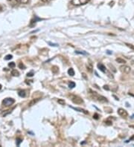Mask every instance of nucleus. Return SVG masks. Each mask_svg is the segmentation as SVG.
<instances>
[{"label": "nucleus", "mask_w": 134, "mask_h": 147, "mask_svg": "<svg viewBox=\"0 0 134 147\" xmlns=\"http://www.w3.org/2000/svg\"><path fill=\"white\" fill-rule=\"evenodd\" d=\"M89 92H90L91 97L93 99V100H95L98 101V102H108V100H107L106 97H104V96H101V95L98 94L97 92H93V91H92L91 89H89Z\"/></svg>", "instance_id": "obj_1"}, {"label": "nucleus", "mask_w": 134, "mask_h": 147, "mask_svg": "<svg viewBox=\"0 0 134 147\" xmlns=\"http://www.w3.org/2000/svg\"><path fill=\"white\" fill-rule=\"evenodd\" d=\"M70 100H71L72 102L75 103V104H82L84 102V100L81 97H80L79 96L75 94H69V95Z\"/></svg>", "instance_id": "obj_2"}, {"label": "nucleus", "mask_w": 134, "mask_h": 147, "mask_svg": "<svg viewBox=\"0 0 134 147\" xmlns=\"http://www.w3.org/2000/svg\"><path fill=\"white\" fill-rule=\"evenodd\" d=\"M15 102V100L11 97H7L5 98V100H3L2 101V105L5 107H8V106H11V105H13Z\"/></svg>", "instance_id": "obj_3"}, {"label": "nucleus", "mask_w": 134, "mask_h": 147, "mask_svg": "<svg viewBox=\"0 0 134 147\" xmlns=\"http://www.w3.org/2000/svg\"><path fill=\"white\" fill-rule=\"evenodd\" d=\"M90 0H71V4L75 6H80L83 5H86Z\"/></svg>", "instance_id": "obj_4"}, {"label": "nucleus", "mask_w": 134, "mask_h": 147, "mask_svg": "<svg viewBox=\"0 0 134 147\" xmlns=\"http://www.w3.org/2000/svg\"><path fill=\"white\" fill-rule=\"evenodd\" d=\"M119 69H120V71L122 72V73L127 74L130 73L131 71V67L127 66V65H122V66H120Z\"/></svg>", "instance_id": "obj_5"}, {"label": "nucleus", "mask_w": 134, "mask_h": 147, "mask_svg": "<svg viewBox=\"0 0 134 147\" xmlns=\"http://www.w3.org/2000/svg\"><path fill=\"white\" fill-rule=\"evenodd\" d=\"M118 114L120 116L122 117H124V118H126V117L128 116L127 111L125 109H122V108H120V109H118Z\"/></svg>", "instance_id": "obj_6"}, {"label": "nucleus", "mask_w": 134, "mask_h": 147, "mask_svg": "<svg viewBox=\"0 0 134 147\" xmlns=\"http://www.w3.org/2000/svg\"><path fill=\"white\" fill-rule=\"evenodd\" d=\"M98 69H99V70L101 71L104 72V73H105V72L107 71V68H106L105 65L102 64V63H98Z\"/></svg>", "instance_id": "obj_7"}, {"label": "nucleus", "mask_w": 134, "mask_h": 147, "mask_svg": "<svg viewBox=\"0 0 134 147\" xmlns=\"http://www.w3.org/2000/svg\"><path fill=\"white\" fill-rule=\"evenodd\" d=\"M70 108H71V109L74 110H76V111H80V112H84V113L86 114V115H88V114H89V112H88L87 111L83 109H80V108H74V107H70Z\"/></svg>", "instance_id": "obj_8"}, {"label": "nucleus", "mask_w": 134, "mask_h": 147, "mask_svg": "<svg viewBox=\"0 0 134 147\" xmlns=\"http://www.w3.org/2000/svg\"><path fill=\"white\" fill-rule=\"evenodd\" d=\"M40 99L39 98H37V99H34V100H32L30 102H29V106L30 107V106H32L33 105H34L35 103H37V102H38V101Z\"/></svg>", "instance_id": "obj_9"}, {"label": "nucleus", "mask_w": 134, "mask_h": 147, "mask_svg": "<svg viewBox=\"0 0 134 147\" xmlns=\"http://www.w3.org/2000/svg\"><path fill=\"white\" fill-rule=\"evenodd\" d=\"M86 68H87V71L89 72H90V73L93 72V65H92L91 63H88V64L86 65Z\"/></svg>", "instance_id": "obj_10"}, {"label": "nucleus", "mask_w": 134, "mask_h": 147, "mask_svg": "<svg viewBox=\"0 0 134 147\" xmlns=\"http://www.w3.org/2000/svg\"><path fill=\"white\" fill-rule=\"evenodd\" d=\"M18 94H19V96L21 97H25V96H26V93H25V92L24 90H20V91H19Z\"/></svg>", "instance_id": "obj_11"}, {"label": "nucleus", "mask_w": 134, "mask_h": 147, "mask_svg": "<svg viewBox=\"0 0 134 147\" xmlns=\"http://www.w3.org/2000/svg\"><path fill=\"white\" fill-rule=\"evenodd\" d=\"M116 61L118 63H122V64H124V63H126V60H124V59H122V58H121V57L117 58V59H116Z\"/></svg>", "instance_id": "obj_12"}, {"label": "nucleus", "mask_w": 134, "mask_h": 147, "mask_svg": "<svg viewBox=\"0 0 134 147\" xmlns=\"http://www.w3.org/2000/svg\"><path fill=\"white\" fill-rule=\"evenodd\" d=\"M52 71L54 74H57L58 73V71H59V68H58V67L57 66H55V65H54V66H52Z\"/></svg>", "instance_id": "obj_13"}, {"label": "nucleus", "mask_w": 134, "mask_h": 147, "mask_svg": "<svg viewBox=\"0 0 134 147\" xmlns=\"http://www.w3.org/2000/svg\"><path fill=\"white\" fill-rule=\"evenodd\" d=\"M68 74H69V75L71 76V77H73L74 75H75V71H74V69L72 68H69L68 70Z\"/></svg>", "instance_id": "obj_14"}, {"label": "nucleus", "mask_w": 134, "mask_h": 147, "mask_svg": "<svg viewBox=\"0 0 134 147\" xmlns=\"http://www.w3.org/2000/svg\"><path fill=\"white\" fill-rule=\"evenodd\" d=\"M11 74H12L14 77H18V76L20 75V73H19V71L16 70H13L12 71H11Z\"/></svg>", "instance_id": "obj_15"}, {"label": "nucleus", "mask_w": 134, "mask_h": 147, "mask_svg": "<svg viewBox=\"0 0 134 147\" xmlns=\"http://www.w3.org/2000/svg\"><path fill=\"white\" fill-rule=\"evenodd\" d=\"M57 102H58L60 105H65V103H66L64 100H63V99H58V100H57Z\"/></svg>", "instance_id": "obj_16"}, {"label": "nucleus", "mask_w": 134, "mask_h": 147, "mask_svg": "<svg viewBox=\"0 0 134 147\" xmlns=\"http://www.w3.org/2000/svg\"><path fill=\"white\" fill-rule=\"evenodd\" d=\"M75 54H83V55H87L88 54L86 51H75Z\"/></svg>", "instance_id": "obj_17"}, {"label": "nucleus", "mask_w": 134, "mask_h": 147, "mask_svg": "<svg viewBox=\"0 0 134 147\" xmlns=\"http://www.w3.org/2000/svg\"><path fill=\"white\" fill-rule=\"evenodd\" d=\"M16 1L21 4H27L29 3V0H16Z\"/></svg>", "instance_id": "obj_18"}, {"label": "nucleus", "mask_w": 134, "mask_h": 147, "mask_svg": "<svg viewBox=\"0 0 134 147\" xmlns=\"http://www.w3.org/2000/svg\"><path fill=\"white\" fill-rule=\"evenodd\" d=\"M69 87L70 88H73L74 87H75V83H74V82H70V83H69Z\"/></svg>", "instance_id": "obj_19"}, {"label": "nucleus", "mask_w": 134, "mask_h": 147, "mask_svg": "<svg viewBox=\"0 0 134 147\" xmlns=\"http://www.w3.org/2000/svg\"><path fill=\"white\" fill-rule=\"evenodd\" d=\"M8 66L11 67V68H14L15 66H16V64H15V63H14V62H11V63H10L8 64Z\"/></svg>", "instance_id": "obj_20"}, {"label": "nucleus", "mask_w": 134, "mask_h": 147, "mask_svg": "<svg viewBox=\"0 0 134 147\" xmlns=\"http://www.w3.org/2000/svg\"><path fill=\"white\" fill-rule=\"evenodd\" d=\"M12 58H13V56L11 55V54H8V55H7L5 57V60H9V59H12Z\"/></svg>", "instance_id": "obj_21"}, {"label": "nucleus", "mask_w": 134, "mask_h": 147, "mask_svg": "<svg viewBox=\"0 0 134 147\" xmlns=\"http://www.w3.org/2000/svg\"><path fill=\"white\" fill-rule=\"evenodd\" d=\"M108 66H109L110 68H111V70H113V72H116V68H115V67L113 66V65H111V64H108Z\"/></svg>", "instance_id": "obj_22"}, {"label": "nucleus", "mask_w": 134, "mask_h": 147, "mask_svg": "<svg viewBox=\"0 0 134 147\" xmlns=\"http://www.w3.org/2000/svg\"><path fill=\"white\" fill-rule=\"evenodd\" d=\"M22 141V140L20 138H17V139H16V145L19 146L20 145V143H21Z\"/></svg>", "instance_id": "obj_23"}, {"label": "nucleus", "mask_w": 134, "mask_h": 147, "mask_svg": "<svg viewBox=\"0 0 134 147\" xmlns=\"http://www.w3.org/2000/svg\"><path fill=\"white\" fill-rule=\"evenodd\" d=\"M19 68H20V69H25V66L24 65V64H22V63H20V64H19Z\"/></svg>", "instance_id": "obj_24"}, {"label": "nucleus", "mask_w": 134, "mask_h": 147, "mask_svg": "<svg viewBox=\"0 0 134 147\" xmlns=\"http://www.w3.org/2000/svg\"><path fill=\"white\" fill-rule=\"evenodd\" d=\"M27 76H28V77H33V76H34V71H31V72H29V73L27 74Z\"/></svg>", "instance_id": "obj_25"}, {"label": "nucleus", "mask_w": 134, "mask_h": 147, "mask_svg": "<svg viewBox=\"0 0 134 147\" xmlns=\"http://www.w3.org/2000/svg\"><path fill=\"white\" fill-rule=\"evenodd\" d=\"M125 45H127V46H128L129 48H131V49H133V50H134V46L133 45H131V44H129V43H125Z\"/></svg>", "instance_id": "obj_26"}, {"label": "nucleus", "mask_w": 134, "mask_h": 147, "mask_svg": "<svg viewBox=\"0 0 134 147\" xmlns=\"http://www.w3.org/2000/svg\"><path fill=\"white\" fill-rule=\"evenodd\" d=\"M93 118L95 119V120H98L99 119V115L98 114H95V115H93Z\"/></svg>", "instance_id": "obj_27"}, {"label": "nucleus", "mask_w": 134, "mask_h": 147, "mask_svg": "<svg viewBox=\"0 0 134 147\" xmlns=\"http://www.w3.org/2000/svg\"><path fill=\"white\" fill-rule=\"evenodd\" d=\"M48 45H50L51 46H53V47H57V46H58V45H57V44H54V43H52V42H48Z\"/></svg>", "instance_id": "obj_28"}, {"label": "nucleus", "mask_w": 134, "mask_h": 147, "mask_svg": "<svg viewBox=\"0 0 134 147\" xmlns=\"http://www.w3.org/2000/svg\"><path fill=\"white\" fill-rule=\"evenodd\" d=\"M106 124H107V125H112V124H113V122H112V121H109V120H106L105 122Z\"/></svg>", "instance_id": "obj_29"}, {"label": "nucleus", "mask_w": 134, "mask_h": 147, "mask_svg": "<svg viewBox=\"0 0 134 147\" xmlns=\"http://www.w3.org/2000/svg\"><path fill=\"white\" fill-rule=\"evenodd\" d=\"M7 1L10 2H11L12 4H16V2H17L16 0H7Z\"/></svg>", "instance_id": "obj_30"}, {"label": "nucleus", "mask_w": 134, "mask_h": 147, "mask_svg": "<svg viewBox=\"0 0 134 147\" xmlns=\"http://www.w3.org/2000/svg\"><path fill=\"white\" fill-rule=\"evenodd\" d=\"M82 74H83V77H84V78H85V79H86V80L87 79V77H86V74L83 73Z\"/></svg>", "instance_id": "obj_31"}, {"label": "nucleus", "mask_w": 134, "mask_h": 147, "mask_svg": "<svg viewBox=\"0 0 134 147\" xmlns=\"http://www.w3.org/2000/svg\"><path fill=\"white\" fill-rule=\"evenodd\" d=\"M104 89H107V90H109L110 89V88H108V86H104Z\"/></svg>", "instance_id": "obj_32"}, {"label": "nucleus", "mask_w": 134, "mask_h": 147, "mask_svg": "<svg viewBox=\"0 0 134 147\" xmlns=\"http://www.w3.org/2000/svg\"><path fill=\"white\" fill-rule=\"evenodd\" d=\"M41 1L43 2H49V1H51V0H41Z\"/></svg>", "instance_id": "obj_33"}, {"label": "nucleus", "mask_w": 134, "mask_h": 147, "mask_svg": "<svg viewBox=\"0 0 134 147\" xmlns=\"http://www.w3.org/2000/svg\"><path fill=\"white\" fill-rule=\"evenodd\" d=\"M133 139H134V135H133V136L131 137V138H130V140H130V141H131V140H133Z\"/></svg>", "instance_id": "obj_34"}, {"label": "nucleus", "mask_w": 134, "mask_h": 147, "mask_svg": "<svg viewBox=\"0 0 134 147\" xmlns=\"http://www.w3.org/2000/svg\"><path fill=\"white\" fill-rule=\"evenodd\" d=\"M2 11V7H1V5H0V11Z\"/></svg>", "instance_id": "obj_35"}, {"label": "nucleus", "mask_w": 134, "mask_h": 147, "mask_svg": "<svg viewBox=\"0 0 134 147\" xmlns=\"http://www.w3.org/2000/svg\"><path fill=\"white\" fill-rule=\"evenodd\" d=\"M1 88H2V85L0 84V90H1Z\"/></svg>", "instance_id": "obj_36"}]
</instances>
